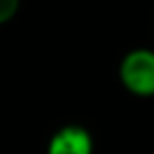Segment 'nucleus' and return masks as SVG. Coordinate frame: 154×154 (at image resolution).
Wrapping results in <instances>:
<instances>
[{
	"mask_svg": "<svg viewBox=\"0 0 154 154\" xmlns=\"http://www.w3.org/2000/svg\"><path fill=\"white\" fill-rule=\"evenodd\" d=\"M20 10V0H0V26L10 22Z\"/></svg>",
	"mask_w": 154,
	"mask_h": 154,
	"instance_id": "7ed1b4c3",
	"label": "nucleus"
},
{
	"mask_svg": "<svg viewBox=\"0 0 154 154\" xmlns=\"http://www.w3.org/2000/svg\"><path fill=\"white\" fill-rule=\"evenodd\" d=\"M47 154H94V139L80 125H64L51 137Z\"/></svg>",
	"mask_w": 154,
	"mask_h": 154,
	"instance_id": "f03ea898",
	"label": "nucleus"
},
{
	"mask_svg": "<svg viewBox=\"0 0 154 154\" xmlns=\"http://www.w3.org/2000/svg\"><path fill=\"white\" fill-rule=\"evenodd\" d=\"M119 80L129 94L137 98H154V51L140 47L121 59Z\"/></svg>",
	"mask_w": 154,
	"mask_h": 154,
	"instance_id": "f257e3e1",
	"label": "nucleus"
}]
</instances>
